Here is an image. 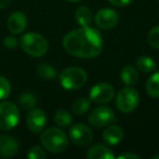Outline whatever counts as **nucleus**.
Returning <instances> with one entry per match:
<instances>
[{
  "instance_id": "obj_1",
  "label": "nucleus",
  "mask_w": 159,
  "mask_h": 159,
  "mask_svg": "<svg viewBox=\"0 0 159 159\" xmlns=\"http://www.w3.org/2000/svg\"><path fill=\"white\" fill-rule=\"evenodd\" d=\"M62 46L73 57L93 59L102 53L104 40L99 31L89 25L69 32L62 39Z\"/></svg>"
},
{
  "instance_id": "obj_2",
  "label": "nucleus",
  "mask_w": 159,
  "mask_h": 159,
  "mask_svg": "<svg viewBox=\"0 0 159 159\" xmlns=\"http://www.w3.org/2000/svg\"><path fill=\"white\" fill-rule=\"evenodd\" d=\"M40 144L52 154H59L68 148L69 137L61 129L49 128L40 134Z\"/></svg>"
},
{
  "instance_id": "obj_3",
  "label": "nucleus",
  "mask_w": 159,
  "mask_h": 159,
  "mask_svg": "<svg viewBox=\"0 0 159 159\" xmlns=\"http://www.w3.org/2000/svg\"><path fill=\"white\" fill-rule=\"evenodd\" d=\"M61 86L66 91H76L83 87L87 82V73L79 66H68L59 75Z\"/></svg>"
},
{
  "instance_id": "obj_4",
  "label": "nucleus",
  "mask_w": 159,
  "mask_h": 159,
  "mask_svg": "<svg viewBox=\"0 0 159 159\" xmlns=\"http://www.w3.org/2000/svg\"><path fill=\"white\" fill-rule=\"evenodd\" d=\"M21 48L25 53L34 58L43 57L48 51V42L43 35L30 32L21 38Z\"/></svg>"
},
{
  "instance_id": "obj_5",
  "label": "nucleus",
  "mask_w": 159,
  "mask_h": 159,
  "mask_svg": "<svg viewBox=\"0 0 159 159\" xmlns=\"http://www.w3.org/2000/svg\"><path fill=\"white\" fill-rule=\"evenodd\" d=\"M139 105V94L133 86H125L120 89L116 98L118 110L123 113L133 112Z\"/></svg>"
},
{
  "instance_id": "obj_6",
  "label": "nucleus",
  "mask_w": 159,
  "mask_h": 159,
  "mask_svg": "<svg viewBox=\"0 0 159 159\" xmlns=\"http://www.w3.org/2000/svg\"><path fill=\"white\" fill-rule=\"evenodd\" d=\"M20 121V110L11 102H0V129L9 131L14 129Z\"/></svg>"
},
{
  "instance_id": "obj_7",
  "label": "nucleus",
  "mask_w": 159,
  "mask_h": 159,
  "mask_svg": "<svg viewBox=\"0 0 159 159\" xmlns=\"http://www.w3.org/2000/svg\"><path fill=\"white\" fill-rule=\"evenodd\" d=\"M87 121L94 128H106L107 125L116 121V115L111 108L107 106H99L91 111L87 117Z\"/></svg>"
},
{
  "instance_id": "obj_8",
  "label": "nucleus",
  "mask_w": 159,
  "mask_h": 159,
  "mask_svg": "<svg viewBox=\"0 0 159 159\" xmlns=\"http://www.w3.org/2000/svg\"><path fill=\"white\" fill-rule=\"evenodd\" d=\"M115 89L109 83H98L89 91V100L95 104L104 105L110 102L115 97Z\"/></svg>"
},
{
  "instance_id": "obj_9",
  "label": "nucleus",
  "mask_w": 159,
  "mask_h": 159,
  "mask_svg": "<svg viewBox=\"0 0 159 159\" xmlns=\"http://www.w3.org/2000/svg\"><path fill=\"white\" fill-rule=\"evenodd\" d=\"M69 136H70L71 141L75 145L85 146L91 144V142L93 141L94 135H93V131L86 124L76 123V124H73L70 128Z\"/></svg>"
},
{
  "instance_id": "obj_10",
  "label": "nucleus",
  "mask_w": 159,
  "mask_h": 159,
  "mask_svg": "<svg viewBox=\"0 0 159 159\" xmlns=\"http://www.w3.org/2000/svg\"><path fill=\"white\" fill-rule=\"evenodd\" d=\"M95 24L102 30H112L119 23V14L110 8H102L95 14Z\"/></svg>"
},
{
  "instance_id": "obj_11",
  "label": "nucleus",
  "mask_w": 159,
  "mask_h": 159,
  "mask_svg": "<svg viewBox=\"0 0 159 159\" xmlns=\"http://www.w3.org/2000/svg\"><path fill=\"white\" fill-rule=\"evenodd\" d=\"M47 123V116L40 108H33L26 116V126L31 132L40 133Z\"/></svg>"
},
{
  "instance_id": "obj_12",
  "label": "nucleus",
  "mask_w": 159,
  "mask_h": 159,
  "mask_svg": "<svg viewBox=\"0 0 159 159\" xmlns=\"http://www.w3.org/2000/svg\"><path fill=\"white\" fill-rule=\"evenodd\" d=\"M7 25L12 34L18 35V34L23 33L27 27V18L23 12L16 11L9 16Z\"/></svg>"
},
{
  "instance_id": "obj_13",
  "label": "nucleus",
  "mask_w": 159,
  "mask_h": 159,
  "mask_svg": "<svg viewBox=\"0 0 159 159\" xmlns=\"http://www.w3.org/2000/svg\"><path fill=\"white\" fill-rule=\"evenodd\" d=\"M19 150V143L14 137L9 135H0V157L9 158L16 155Z\"/></svg>"
},
{
  "instance_id": "obj_14",
  "label": "nucleus",
  "mask_w": 159,
  "mask_h": 159,
  "mask_svg": "<svg viewBox=\"0 0 159 159\" xmlns=\"http://www.w3.org/2000/svg\"><path fill=\"white\" fill-rule=\"evenodd\" d=\"M102 139L108 145H118L123 139V131L117 124H109L102 132Z\"/></svg>"
},
{
  "instance_id": "obj_15",
  "label": "nucleus",
  "mask_w": 159,
  "mask_h": 159,
  "mask_svg": "<svg viewBox=\"0 0 159 159\" xmlns=\"http://www.w3.org/2000/svg\"><path fill=\"white\" fill-rule=\"evenodd\" d=\"M86 157L89 159H112L115 158V154L107 146L96 144L87 150Z\"/></svg>"
},
{
  "instance_id": "obj_16",
  "label": "nucleus",
  "mask_w": 159,
  "mask_h": 159,
  "mask_svg": "<svg viewBox=\"0 0 159 159\" xmlns=\"http://www.w3.org/2000/svg\"><path fill=\"white\" fill-rule=\"evenodd\" d=\"M121 81L125 86H134L139 83V75L133 66H125L121 71Z\"/></svg>"
},
{
  "instance_id": "obj_17",
  "label": "nucleus",
  "mask_w": 159,
  "mask_h": 159,
  "mask_svg": "<svg viewBox=\"0 0 159 159\" xmlns=\"http://www.w3.org/2000/svg\"><path fill=\"white\" fill-rule=\"evenodd\" d=\"M74 16L80 26H89L93 21V12L89 7H85V6L77 8Z\"/></svg>"
},
{
  "instance_id": "obj_18",
  "label": "nucleus",
  "mask_w": 159,
  "mask_h": 159,
  "mask_svg": "<svg viewBox=\"0 0 159 159\" xmlns=\"http://www.w3.org/2000/svg\"><path fill=\"white\" fill-rule=\"evenodd\" d=\"M146 92L152 98H159V71L152 73L146 82Z\"/></svg>"
},
{
  "instance_id": "obj_19",
  "label": "nucleus",
  "mask_w": 159,
  "mask_h": 159,
  "mask_svg": "<svg viewBox=\"0 0 159 159\" xmlns=\"http://www.w3.org/2000/svg\"><path fill=\"white\" fill-rule=\"evenodd\" d=\"M136 68L141 72L150 73L156 70L157 63L152 58L147 57V56H141L136 59Z\"/></svg>"
},
{
  "instance_id": "obj_20",
  "label": "nucleus",
  "mask_w": 159,
  "mask_h": 159,
  "mask_svg": "<svg viewBox=\"0 0 159 159\" xmlns=\"http://www.w3.org/2000/svg\"><path fill=\"white\" fill-rule=\"evenodd\" d=\"M91 107V100L85 97H79L72 102L71 110L75 116H82L89 111Z\"/></svg>"
},
{
  "instance_id": "obj_21",
  "label": "nucleus",
  "mask_w": 159,
  "mask_h": 159,
  "mask_svg": "<svg viewBox=\"0 0 159 159\" xmlns=\"http://www.w3.org/2000/svg\"><path fill=\"white\" fill-rule=\"evenodd\" d=\"M55 122L60 128H69L73 123V116L69 111L60 109L55 113Z\"/></svg>"
},
{
  "instance_id": "obj_22",
  "label": "nucleus",
  "mask_w": 159,
  "mask_h": 159,
  "mask_svg": "<svg viewBox=\"0 0 159 159\" xmlns=\"http://www.w3.org/2000/svg\"><path fill=\"white\" fill-rule=\"evenodd\" d=\"M36 72L44 80H53L57 76V70L48 63H39L36 66Z\"/></svg>"
},
{
  "instance_id": "obj_23",
  "label": "nucleus",
  "mask_w": 159,
  "mask_h": 159,
  "mask_svg": "<svg viewBox=\"0 0 159 159\" xmlns=\"http://www.w3.org/2000/svg\"><path fill=\"white\" fill-rule=\"evenodd\" d=\"M19 102H20V106L23 109L31 110V109L35 108L36 105H37V97L32 93H23L19 97Z\"/></svg>"
},
{
  "instance_id": "obj_24",
  "label": "nucleus",
  "mask_w": 159,
  "mask_h": 159,
  "mask_svg": "<svg viewBox=\"0 0 159 159\" xmlns=\"http://www.w3.org/2000/svg\"><path fill=\"white\" fill-rule=\"evenodd\" d=\"M147 43L150 47L159 49V25L152 27L147 34Z\"/></svg>"
},
{
  "instance_id": "obj_25",
  "label": "nucleus",
  "mask_w": 159,
  "mask_h": 159,
  "mask_svg": "<svg viewBox=\"0 0 159 159\" xmlns=\"http://www.w3.org/2000/svg\"><path fill=\"white\" fill-rule=\"evenodd\" d=\"M11 93V84L5 76L0 75V100L8 98Z\"/></svg>"
},
{
  "instance_id": "obj_26",
  "label": "nucleus",
  "mask_w": 159,
  "mask_h": 159,
  "mask_svg": "<svg viewBox=\"0 0 159 159\" xmlns=\"http://www.w3.org/2000/svg\"><path fill=\"white\" fill-rule=\"evenodd\" d=\"M46 156V152L40 146H33L27 152V157L30 159H45Z\"/></svg>"
},
{
  "instance_id": "obj_27",
  "label": "nucleus",
  "mask_w": 159,
  "mask_h": 159,
  "mask_svg": "<svg viewBox=\"0 0 159 159\" xmlns=\"http://www.w3.org/2000/svg\"><path fill=\"white\" fill-rule=\"evenodd\" d=\"M19 45V40L13 36H7L3 39V46L8 49H16Z\"/></svg>"
},
{
  "instance_id": "obj_28",
  "label": "nucleus",
  "mask_w": 159,
  "mask_h": 159,
  "mask_svg": "<svg viewBox=\"0 0 159 159\" xmlns=\"http://www.w3.org/2000/svg\"><path fill=\"white\" fill-rule=\"evenodd\" d=\"M132 1L133 0H108V2L110 3V5L115 6V7H118V8L126 7V6L130 5Z\"/></svg>"
},
{
  "instance_id": "obj_29",
  "label": "nucleus",
  "mask_w": 159,
  "mask_h": 159,
  "mask_svg": "<svg viewBox=\"0 0 159 159\" xmlns=\"http://www.w3.org/2000/svg\"><path fill=\"white\" fill-rule=\"evenodd\" d=\"M119 159H139L141 157L139 155L134 154V152H124V154L120 155L118 156Z\"/></svg>"
},
{
  "instance_id": "obj_30",
  "label": "nucleus",
  "mask_w": 159,
  "mask_h": 159,
  "mask_svg": "<svg viewBox=\"0 0 159 159\" xmlns=\"http://www.w3.org/2000/svg\"><path fill=\"white\" fill-rule=\"evenodd\" d=\"M12 0H0V9H5L11 3Z\"/></svg>"
},
{
  "instance_id": "obj_31",
  "label": "nucleus",
  "mask_w": 159,
  "mask_h": 159,
  "mask_svg": "<svg viewBox=\"0 0 159 159\" xmlns=\"http://www.w3.org/2000/svg\"><path fill=\"white\" fill-rule=\"evenodd\" d=\"M66 1H69V2H79L81 0H66Z\"/></svg>"
},
{
  "instance_id": "obj_32",
  "label": "nucleus",
  "mask_w": 159,
  "mask_h": 159,
  "mask_svg": "<svg viewBox=\"0 0 159 159\" xmlns=\"http://www.w3.org/2000/svg\"><path fill=\"white\" fill-rule=\"evenodd\" d=\"M152 159H159V155H156V156L152 157Z\"/></svg>"
}]
</instances>
